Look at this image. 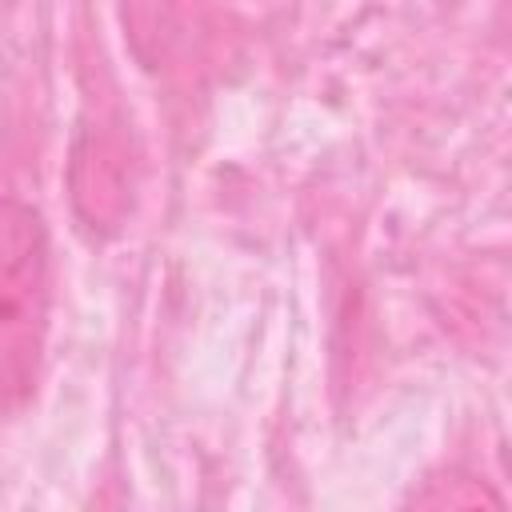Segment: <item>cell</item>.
Wrapping results in <instances>:
<instances>
[{
    "label": "cell",
    "instance_id": "obj_1",
    "mask_svg": "<svg viewBox=\"0 0 512 512\" xmlns=\"http://www.w3.org/2000/svg\"><path fill=\"white\" fill-rule=\"evenodd\" d=\"M52 312V244L44 216L0 196V420L16 416L40 376Z\"/></svg>",
    "mask_w": 512,
    "mask_h": 512
},
{
    "label": "cell",
    "instance_id": "obj_2",
    "mask_svg": "<svg viewBox=\"0 0 512 512\" xmlns=\"http://www.w3.org/2000/svg\"><path fill=\"white\" fill-rule=\"evenodd\" d=\"M124 36L148 72H164L192 52L204 28V0H120Z\"/></svg>",
    "mask_w": 512,
    "mask_h": 512
},
{
    "label": "cell",
    "instance_id": "obj_3",
    "mask_svg": "<svg viewBox=\"0 0 512 512\" xmlns=\"http://www.w3.org/2000/svg\"><path fill=\"white\" fill-rule=\"evenodd\" d=\"M72 188H76V208L92 228H116V220L128 212L120 148L112 140L80 144L72 164Z\"/></svg>",
    "mask_w": 512,
    "mask_h": 512
}]
</instances>
